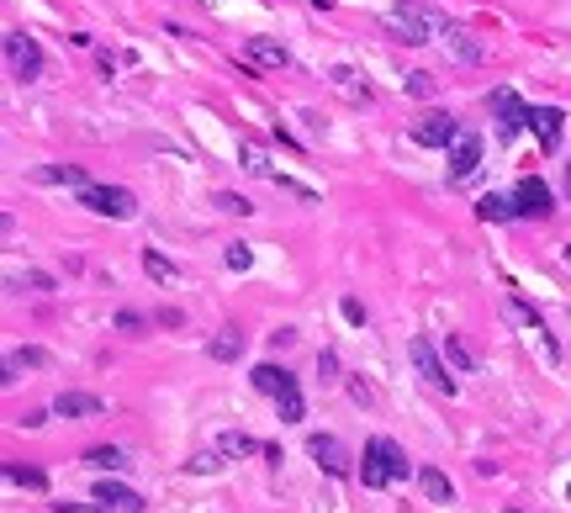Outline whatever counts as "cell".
<instances>
[{"label": "cell", "mask_w": 571, "mask_h": 513, "mask_svg": "<svg viewBox=\"0 0 571 513\" xmlns=\"http://www.w3.org/2000/svg\"><path fill=\"white\" fill-rule=\"evenodd\" d=\"M508 513H519V508H508Z\"/></svg>", "instance_id": "cell-37"}, {"label": "cell", "mask_w": 571, "mask_h": 513, "mask_svg": "<svg viewBox=\"0 0 571 513\" xmlns=\"http://www.w3.org/2000/svg\"><path fill=\"white\" fill-rule=\"evenodd\" d=\"M408 355H413V365H418V376L429 381L439 397H455V376H450V365L434 355V344H429V339H413V344H408Z\"/></svg>", "instance_id": "cell-6"}, {"label": "cell", "mask_w": 571, "mask_h": 513, "mask_svg": "<svg viewBox=\"0 0 571 513\" xmlns=\"http://www.w3.org/2000/svg\"><path fill=\"white\" fill-rule=\"evenodd\" d=\"M143 270H149L154 281H164V286H175V281H180V270L164 260V254H154V249H143Z\"/></svg>", "instance_id": "cell-25"}, {"label": "cell", "mask_w": 571, "mask_h": 513, "mask_svg": "<svg viewBox=\"0 0 571 513\" xmlns=\"http://www.w3.org/2000/svg\"><path fill=\"white\" fill-rule=\"evenodd\" d=\"M307 455H312V461H318L328 476H349V455H344V445H339L334 434H312V439H307Z\"/></svg>", "instance_id": "cell-11"}, {"label": "cell", "mask_w": 571, "mask_h": 513, "mask_svg": "<svg viewBox=\"0 0 571 513\" xmlns=\"http://www.w3.org/2000/svg\"><path fill=\"white\" fill-rule=\"evenodd\" d=\"M106 513H143V498L133 487H122V482H96V492H90Z\"/></svg>", "instance_id": "cell-13"}, {"label": "cell", "mask_w": 571, "mask_h": 513, "mask_svg": "<svg viewBox=\"0 0 571 513\" xmlns=\"http://www.w3.org/2000/svg\"><path fill=\"white\" fill-rule=\"evenodd\" d=\"M513 201H519V217H534V223H545V217L556 212V196H550V186L540 175H524L519 191H513Z\"/></svg>", "instance_id": "cell-9"}, {"label": "cell", "mask_w": 571, "mask_h": 513, "mask_svg": "<svg viewBox=\"0 0 571 513\" xmlns=\"http://www.w3.org/2000/svg\"><path fill=\"white\" fill-rule=\"evenodd\" d=\"M561 265L571 270V244H561Z\"/></svg>", "instance_id": "cell-35"}, {"label": "cell", "mask_w": 571, "mask_h": 513, "mask_svg": "<svg viewBox=\"0 0 571 513\" xmlns=\"http://www.w3.org/2000/svg\"><path fill=\"white\" fill-rule=\"evenodd\" d=\"M566 498H571V487H566Z\"/></svg>", "instance_id": "cell-38"}, {"label": "cell", "mask_w": 571, "mask_h": 513, "mask_svg": "<svg viewBox=\"0 0 571 513\" xmlns=\"http://www.w3.org/2000/svg\"><path fill=\"white\" fill-rule=\"evenodd\" d=\"M445 48L455 53L460 64H482L487 59V48L476 43V32H466V27H445Z\"/></svg>", "instance_id": "cell-16"}, {"label": "cell", "mask_w": 571, "mask_h": 513, "mask_svg": "<svg viewBox=\"0 0 571 513\" xmlns=\"http://www.w3.org/2000/svg\"><path fill=\"white\" fill-rule=\"evenodd\" d=\"M6 64H11V80H22V85H32L43 75V48H38V38H27V32H6Z\"/></svg>", "instance_id": "cell-5"}, {"label": "cell", "mask_w": 571, "mask_h": 513, "mask_svg": "<svg viewBox=\"0 0 571 513\" xmlns=\"http://www.w3.org/2000/svg\"><path fill=\"white\" fill-rule=\"evenodd\" d=\"M6 482H16V487H32V492H43V487H48V476H43L38 466H16V461H6Z\"/></svg>", "instance_id": "cell-24"}, {"label": "cell", "mask_w": 571, "mask_h": 513, "mask_svg": "<svg viewBox=\"0 0 571 513\" xmlns=\"http://www.w3.org/2000/svg\"><path fill=\"white\" fill-rule=\"evenodd\" d=\"M186 471H191V476H196V471H201V476L223 471V450H217V455H196V461H186Z\"/></svg>", "instance_id": "cell-32"}, {"label": "cell", "mask_w": 571, "mask_h": 513, "mask_svg": "<svg viewBox=\"0 0 571 513\" xmlns=\"http://www.w3.org/2000/svg\"><path fill=\"white\" fill-rule=\"evenodd\" d=\"M529 127H534V138H540V149L556 154V149H561L566 112H561V106H529Z\"/></svg>", "instance_id": "cell-10"}, {"label": "cell", "mask_w": 571, "mask_h": 513, "mask_svg": "<svg viewBox=\"0 0 571 513\" xmlns=\"http://www.w3.org/2000/svg\"><path fill=\"white\" fill-rule=\"evenodd\" d=\"M223 260H228V270H249V265H254V249H249V244H228Z\"/></svg>", "instance_id": "cell-31"}, {"label": "cell", "mask_w": 571, "mask_h": 513, "mask_svg": "<svg viewBox=\"0 0 571 513\" xmlns=\"http://www.w3.org/2000/svg\"><path fill=\"white\" fill-rule=\"evenodd\" d=\"M418 487H423V498H429V503H455L450 476H445V471H434V466H423V471H418Z\"/></svg>", "instance_id": "cell-17"}, {"label": "cell", "mask_w": 571, "mask_h": 513, "mask_svg": "<svg viewBox=\"0 0 571 513\" xmlns=\"http://www.w3.org/2000/svg\"><path fill=\"white\" fill-rule=\"evenodd\" d=\"M43 180H64V186H75V191H80V186H90V180L75 170V164H53V170H43Z\"/></svg>", "instance_id": "cell-30"}, {"label": "cell", "mask_w": 571, "mask_h": 513, "mask_svg": "<svg viewBox=\"0 0 571 513\" xmlns=\"http://www.w3.org/2000/svg\"><path fill=\"white\" fill-rule=\"evenodd\" d=\"M476 217H482V223H508V217H519V201H508V196H482L476 201Z\"/></svg>", "instance_id": "cell-18"}, {"label": "cell", "mask_w": 571, "mask_h": 513, "mask_svg": "<svg viewBox=\"0 0 571 513\" xmlns=\"http://www.w3.org/2000/svg\"><path fill=\"white\" fill-rule=\"evenodd\" d=\"M238 154H244V170H249V175H275L270 159H265V149H260L254 138H238Z\"/></svg>", "instance_id": "cell-23"}, {"label": "cell", "mask_w": 571, "mask_h": 513, "mask_svg": "<svg viewBox=\"0 0 571 513\" xmlns=\"http://www.w3.org/2000/svg\"><path fill=\"white\" fill-rule=\"evenodd\" d=\"M318 371H323V381H339V376H334V371H339V360L323 350V355H318Z\"/></svg>", "instance_id": "cell-33"}, {"label": "cell", "mask_w": 571, "mask_h": 513, "mask_svg": "<svg viewBox=\"0 0 571 513\" xmlns=\"http://www.w3.org/2000/svg\"><path fill=\"white\" fill-rule=\"evenodd\" d=\"M402 90H408V96H418V101H429V96H434V90H439V80L429 75V69H413V75H408V80H402Z\"/></svg>", "instance_id": "cell-26"}, {"label": "cell", "mask_w": 571, "mask_h": 513, "mask_svg": "<svg viewBox=\"0 0 571 513\" xmlns=\"http://www.w3.org/2000/svg\"><path fill=\"white\" fill-rule=\"evenodd\" d=\"M249 59H254V64H270V69H286L291 53H286L281 43H270V38H249Z\"/></svg>", "instance_id": "cell-20"}, {"label": "cell", "mask_w": 571, "mask_h": 513, "mask_svg": "<svg viewBox=\"0 0 571 513\" xmlns=\"http://www.w3.org/2000/svg\"><path fill=\"white\" fill-rule=\"evenodd\" d=\"M53 413H59V418H101L106 402L90 397V392H59V397H53Z\"/></svg>", "instance_id": "cell-14"}, {"label": "cell", "mask_w": 571, "mask_h": 513, "mask_svg": "<svg viewBox=\"0 0 571 513\" xmlns=\"http://www.w3.org/2000/svg\"><path fill=\"white\" fill-rule=\"evenodd\" d=\"M402 476H408V455L397 450V439H386V434L365 439L360 482H365V487H392V482H402Z\"/></svg>", "instance_id": "cell-2"}, {"label": "cell", "mask_w": 571, "mask_h": 513, "mask_svg": "<svg viewBox=\"0 0 571 513\" xmlns=\"http://www.w3.org/2000/svg\"><path fill=\"white\" fill-rule=\"evenodd\" d=\"M344 318H349V323H365V307H360L355 297H344Z\"/></svg>", "instance_id": "cell-34"}, {"label": "cell", "mask_w": 571, "mask_h": 513, "mask_svg": "<svg viewBox=\"0 0 571 513\" xmlns=\"http://www.w3.org/2000/svg\"><path fill=\"white\" fill-rule=\"evenodd\" d=\"M328 80H334V90H339V96H344L349 106H371V85L360 80V69L339 64V69H334V75H328Z\"/></svg>", "instance_id": "cell-15"}, {"label": "cell", "mask_w": 571, "mask_h": 513, "mask_svg": "<svg viewBox=\"0 0 571 513\" xmlns=\"http://www.w3.org/2000/svg\"><path fill=\"white\" fill-rule=\"evenodd\" d=\"M212 207H217V212H233V217H249V212H254L249 201H244V196H233V191H217V196H212Z\"/></svg>", "instance_id": "cell-29"}, {"label": "cell", "mask_w": 571, "mask_h": 513, "mask_svg": "<svg viewBox=\"0 0 571 513\" xmlns=\"http://www.w3.org/2000/svg\"><path fill=\"white\" fill-rule=\"evenodd\" d=\"M207 355L212 360H238V355H244V334H238V328H217L212 344H207Z\"/></svg>", "instance_id": "cell-19"}, {"label": "cell", "mask_w": 571, "mask_h": 513, "mask_svg": "<svg viewBox=\"0 0 571 513\" xmlns=\"http://www.w3.org/2000/svg\"><path fill=\"white\" fill-rule=\"evenodd\" d=\"M476 164H482V138L476 133H460L450 143V180H471Z\"/></svg>", "instance_id": "cell-12"}, {"label": "cell", "mask_w": 571, "mask_h": 513, "mask_svg": "<svg viewBox=\"0 0 571 513\" xmlns=\"http://www.w3.org/2000/svg\"><path fill=\"white\" fill-rule=\"evenodd\" d=\"M445 360L455 365V371H476V355H471V350H466V344H460L455 334L445 339Z\"/></svg>", "instance_id": "cell-28"}, {"label": "cell", "mask_w": 571, "mask_h": 513, "mask_svg": "<svg viewBox=\"0 0 571 513\" xmlns=\"http://www.w3.org/2000/svg\"><path fill=\"white\" fill-rule=\"evenodd\" d=\"M80 207H90L96 217H117V223H127V217H138V196L122 191V186H80Z\"/></svg>", "instance_id": "cell-4"}, {"label": "cell", "mask_w": 571, "mask_h": 513, "mask_svg": "<svg viewBox=\"0 0 571 513\" xmlns=\"http://www.w3.org/2000/svg\"><path fill=\"white\" fill-rule=\"evenodd\" d=\"M85 466H96V471H127V455L117 445H96L85 455Z\"/></svg>", "instance_id": "cell-22"}, {"label": "cell", "mask_w": 571, "mask_h": 513, "mask_svg": "<svg viewBox=\"0 0 571 513\" xmlns=\"http://www.w3.org/2000/svg\"><path fill=\"white\" fill-rule=\"evenodd\" d=\"M492 117H497V138L513 143L524 133V122H529V106H519V96L503 85V90H492Z\"/></svg>", "instance_id": "cell-8"}, {"label": "cell", "mask_w": 571, "mask_h": 513, "mask_svg": "<svg viewBox=\"0 0 571 513\" xmlns=\"http://www.w3.org/2000/svg\"><path fill=\"white\" fill-rule=\"evenodd\" d=\"M43 365H48V355H43V350H16V355L6 360V381H16L22 371H43Z\"/></svg>", "instance_id": "cell-21"}, {"label": "cell", "mask_w": 571, "mask_h": 513, "mask_svg": "<svg viewBox=\"0 0 571 513\" xmlns=\"http://www.w3.org/2000/svg\"><path fill=\"white\" fill-rule=\"evenodd\" d=\"M566 191H571V164H566Z\"/></svg>", "instance_id": "cell-36"}, {"label": "cell", "mask_w": 571, "mask_h": 513, "mask_svg": "<svg viewBox=\"0 0 571 513\" xmlns=\"http://www.w3.org/2000/svg\"><path fill=\"white\" fill-rule=\"evenodd\" d=\"M445 11L434 6V0H397L392 11H386V32H392L397 43H408V48H418V43H434V38H445Z\"/></svg>", "instance_id": "cell-1"}, {"label": "cell", "mask_w": 571, "mask_h": 513, "mask_svg": "<svg viewBox=\"0 0 571 513\" xmlns=\"http://www.w3.org/2000/svg\"><path fill=\"white\" fill-rule=\"evenodd\" d=\"M217 450H223V455H254V450H260V445H254L249 434H238V429H228L223 439H217Z\"/></svg>", "instance_id": "cell-27"}, {"label": "cell", "mask_w": 571, "mask_h": 513, "mask_svg": "<svg viewBox=\"0 0 571 513\" xmlns=\"http://www.w3.org/2000/svg\"><path fill=\"white\" fill-rule=\"evenodd\" d=\"M254 392L275 397V408H281V424H302V387L297 376L286 371V365H254Z\"/></svg>", "instance_id": "cell-3"}, {"label": "cell", "mask_w": 571, "mask_h": 513, "mask_svg": "<svg viewBox=\"0 0 571 513\" xmlns=\"http://www.w3.org/2000/svg\"><path fill=\"white\" fill-rule=\"evenodd\" d=\"M455 138H460V122L450 112H423L413 122V143H418V149H450Z\"/></svg>", "instance_id": "cell-7"}]
</instances>
